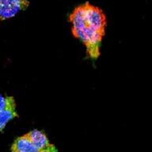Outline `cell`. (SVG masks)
Listing matches in <instances>:
<instances>
[{
  "mask_svg": "<svg viewBox=\"0 0 152 152\" xmlns=\"http://www.w3.org/2000/svg\"><path fill=\"white\" fill-rule=\"evenodd\" d=\"M71 34L86 48L87 56L96 61L101 56L105 36L107 17L102 8L89 2L78 5L68 16Z\"/></svg>",
  "mask_w": 152,
  "mask_h": 152,
  "instance_id": "6da1fadb",
  "label": "cell"
},
{
  "mask_svg": "<svg viewBox=\"0 0 152 152\" xmlns=\"http://www.w3.org/2000/svg\"><path fill=\"white\" fill-rule=\"evenodd\" d=\"M29 6L28 0H0V21L14 18Z\"/></svg>",
  "mask_w": 152,
  "mask_h": 152,
  "instance_id": "7a4b0ae2",
  "label": "cell"
},
{
  "mask_svg": "<svg viewBox=\"0 0 152 152\" xmlns=\"http://www.w3.org/2000/svg\"><path fill=\"white\" fill-rule=\"evenodd\" d=\"M26 134L39 152H58L56 145L50 141L44 131L33 129Z\"/></svg>",
  "mask_w": 152,
  "mask_h": 152,
  "instance_id": "3957f363",
  "label": "cell"
},
{
  "mask_svg": "<svg viewBox=\"0 0 152 152\" xmlns=\"http://www.w3.org/2000/svg\"><path fill=\"white\" fill-rule=\"evenodd\" d=\"M11 152H39L26 134L17 137L10 147Z\"/></svg>",
  "mask_w": 152,
  "mask_h": 152,
  "instance_id": "277c9868",
  "label": "cell"
},
{
  "mask_svg": "<svg viewBox=\"0 0 152 152\" xmlns=\"http://www.w3.org/2000/svg\"><path fill=\"white\" fill-rule=\"evenodd\" d=\"M18 116V113L17 110V103L0 111V132H3L7 124Z\"/></svg>",
  "mask_w": 152,
  "mask_h": 152,
  "instance_id": "5b68a950",
  "label": "cell"
},
{
  "mask_svg": "<svg viewBox=\"0 0 152 152\" xmlns=\"http://www.w3.org/2000/svg\"><path fill=\"white\" fill-rule=\"evenodd\" d=\"M15 103H16V101L13 96L0 94V111L7 109V107Z\"/></svg>",
  "mask_w": 152,
  "mask_h": 152,
  "instance_id": "8992f818",
  "label": "cell"
}]
</instances>
